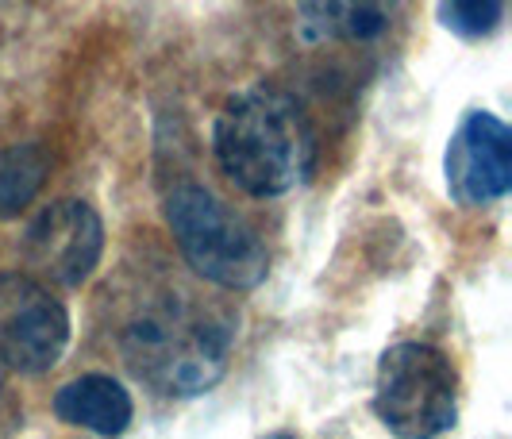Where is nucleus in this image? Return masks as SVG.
Here are the masks:
<instances>
[{"label": "nucleus", "mask_w": 512, "mask_h": 439, "mask_svg": "<svg viewBox=\"0 0 512 439\" xmlns=\"http://www.w3.org/2000/svg\"><path fill=\"white\" fill-rule=\"evenodd\" d=\"M166 228L197 278L228 293H247L266 282L270 251L262 235L205 185H178L166 193Z\"/></svg>", "instance_id": "7ed1b4c3"}, {"label": "nucleus", "mask_w": 512, "mask_h": 439, "mask_svg": "<svg viewBox=\"0 0 512 439\" xmlns=\"http://www.w3.org/2000/svg\"><path fill=\"white\" fill-rule=\"evenodd\" d=\"M131 413V393L108 374H81L54 393V416L97 436H120L131 424Z\"/></svg>", "instance_id": "1a4fd4ad"}, {"label": "nucleus", "mask_w": 512, "mask_h": 439, "mask_svg": "<svg viewBox=\"0 0 512 439\" xmlns=\"http://www.w3.org/2000/svg\"><path fill=\"white\" fill-rule=\"evenodd\" d=\"M239 316L197 289L162 282L131 301L120 324V355L139 382L166 397H197L228 370Z\"/></svg>", "instance_id": "f257e3e1"}, {"label": "nucleus", "mask_w": 512, "mask_h": 439, "mask_svg": "<svg viewBox=\"0 0 512 439\" xmlns=\"http://www.w3.org/2000/svg\"><path fill=\"white\" fill-rule=\"evenodd\" d=\"M212 151L224 178L247 197H282L316 170V131L282 89L247 85L231 93L212 124Z\"/></svg>", "instance_id": "f03ea898"}, {"label": "nucleus", "mask_w": 512, "mask_h": 439, "mask_svg": "<svg viewBox=\"0 0 512 439\" xmlns=\"http://www.w3.org/2000/svg\"><path fill=\"white\" fill-rule=\"evenodd\" d=\"M505 16V0H439V20L462 39H486Z\"/></svg>", "instance_id": "9b49d317"}, {"label": "nucleus", "mask_w": 512, "mask_h": 439, "mask_svg": "<svg viewBox=\"0 0 512 439\" xmlns=\"http://www.w3.org/2000/svg\"><path fill=\"white\" fill-rule=\"evenodd\" d=\"M104 255V220L85 201H54L24 228L27 266L54 285L77 289Z\"/></svg>", "instance_id": "423d86ee"}, {"label": "nucleus", "mask_w": 512, "mask_h": 439, "mask_svg": "<svg viewBox=\"0 0 512 439\" xmlns=\"http://www.w3.org/2000/svg\"><path fill=\"white\" fill-rule=\"evenodd\" d=\"M409 0H293L305 43H374Z\"/></svg>", "instance_id": "6e6552de"}, {"label": "nucleus", "mask_w": 512, "mask_h": 439, "mask_svg": "<svg viewBox=\"0 0 512 439\" xmlns=\"http://www.w3.org/2000/svg\"><path fill=\"white\" fill-rule=\"evenodd\" d=\"M51 178V155L39 143L0 147V220L20 216Z\"/></svg>", "instance_id": "9d476101"}, {"label": "nucleus", "mask_w": 512, "mask_h": 439, "mask_svg": "<svg viewBox=\"0 0 512 439\" xmlns=\"http://www.w3.org/2000/svg\"><path fill=\"white\" fill-rule=\"evenodd\" d=\"M4 374H8V370H4V362H0V389H4Z\"/></svg>", "instance_id": "f8f14e48"}, {"label": "nucleus", "mask_w": 512, "mask_h": 439, "mask_svg": "<svg viewBox=\"0 0 512 439\" xmlns=\"http://www.w3.org/2000/svg\"><path fill=\"white\" fill-rule=\"evenodd\" d=\"M70 312L27 274L0 278V362L16 374H47L66 355Z\"/></svg>", "instance_id": "39448f33"}, {"label": "nucleus", "mask_w": 512, "mask_h": 439, "mask_svg": "<svg viewBox=\"0 0 512 439\" xmlns=\"http://www.w3.org/2000/svg\"><path fill=\"white\" fill-rule=\"evenodd\" d=\"M447 193L462 208L497 205L512 189V131L493 112H470L443 155Z\"/></svg>", "instance_id": "0eeeda50"}, {"label": "nucleus", "mask_w": 512, "mask_h": 439, "mask_svg": "<svg viewBox=\"0 0 512 439\" xmlns=\"http://www.w3.org/2000/svg\"><path fill=\"white\" fill-rule=\"evenodd\" d=\"M374 413L393 436H439L459 416V374L428 343H397L378 362Z\"/></svg>", "instance_id": "20e7f679"}]
</instances>
